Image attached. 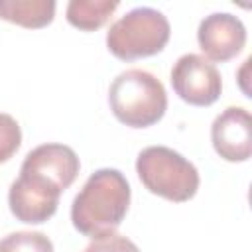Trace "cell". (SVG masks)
Segmentation results:
<instances>
[{
	"mask_svg": "<svg viewBox=\"0 0 252 252\" xmlns=\"http://www.w3.org/2000/svg\"><path fill=\"white\" fill-rule=\"evenodd\" d=\"M197 41L205 59L224 63L236 57L246 45V28L242 20L228 12H215L201 20Z\"/></svg>",
	"mask_w": 252,
	"mask_h": 252,
	"instance_id": "7",
	"label": "cell"
},
{
	"mask_svg": "<svg viewBox=\"0 0 252 252\" xmlns=\"http://www.w3.org/2000/svg\"><path fill=\"white\" fill-rule=\"evenodd\" d=\"M81 161L65 144H41L28 152L18 179L8 189L12 215L26 224L47 222L59 205V197L73 185Z\"/></svg>",
	"mask_w": 252,
	"mask_h": 252,
	"instance_id": "1",
	"label": "cell"
},
{
	"mask_svg": "<svg viewBox=\"0 0 252 252\" xmlns=\"http://www.w3.org/2000/svg\"><path fill=\"white\" fill-rule=\"evenodd\" d=\"M55 6L53 0H0V20L28 30H39L53 22Z\"/></svg>",
	"mask_w": 252,
	"mask_h": 252,
	"instance_id": "9",
	"label": "cell"
},
{
	"mask_svg": "<svg viewBox=\"0 0 252 252\" xmlns=\"http://www.w3.org/2000/svg\"><path fill=\"white\" fill-rule=\"evenodd\" d=\"M215 152L226 161H246L252 154V120L242 106L224 108L211 126Z\"/></svg>",
	"mask_w": 252,
	"mask_h": 252,
	"instance_id": "8",
	"label": "cell"
},
{
	"mask_svg": "<svg viewBox=\"0 0 252 252\" xmlns=\"http://www.w3.org/2000/svg\"><path fill=\"white\" fill-rule=\"evenodd\" d=\"M22 144V128L14 116L0 112V163L8 161Z\"/></svg>",
	"mask_w": 252,
	"mask_h": 252,
	"instance_id": "12",
	"label": "cell"
},
{
	"mask_svg": "<svg viewBox=\"0 0 252 252\" xmlns=\"http://www.w3.org/2000/svg\"><path fill=\"white\" fill-rule=\"evenodd\" d=\"M169 81L175 94L193 106H211L222 91L219 69L199 53L181 55L171 67Z\"/></svg>",
	"mask_w": 252,
	"mask_h": 252,
	"instance_id": "6",
	"label": "cell"
},
{
	"mask_svg": "<svg viewBox=\"0 0 252 252\" xmlns=\"http://www.w3.org/2000/svg\"><path fill=\"white\" fill-rule=\"evenodd\" d=\"M136 173L144 187L171 203H185L199 189L197 167L167 146H148L136 158Z\"/></svg>",
	"mask_w": 252,
	"mask_h": 252,
	"instance_id": "4",
	"label": "cell"
},
{
	"mask_svg": "<svg viewBox=\"0 0 252 252\" xmlns=\"http://www.w3.org/2000/svg\"><path fill=\"white\" fill-rule=\"evenodd\" d=\"M83 252H140V248L122 234H108L104 238L93 240Z\"/></svg>",
	"mask_w": 252,
	"mask_h": 252,
	"instance_id": "13",
	"label": "cell"
},
{
	"mask_svg": "<svg viewBox=\"0 0 252 252\" xmlns=\"http://www.w3.org/2000/svg\"><path fill=\"white\" fill-rule=\"evenodd\" d=\"M118 8L116 0H71L67 4V22L81 32L102 28Z\"/></svg>",
	"mask_w": 252,
	"mask_h": 252,
	"instance_id": "10",
	"label": "cell"
},
{
	"mask_svg": "<svg viewBox=\"0 0 252 252\" xmlns=\"http://www.w3.org/2000/svg\"><path fill=\"white\" fill-rule=\"evenodd\" d=\"M108 104L118 122L130 128H148L163 118L167 94L161 81L152 73L126 69L110 83Z\"/></svg>",
	"mask_w": 252,
	"mask_h": 252,
	"instance_id": "3",
	"label": "cell"
},
{
	"mask_svg": "<svg viewBox=\"0 0 252 252\" xmlns=\"http://www.w3.org/2000/svg\"><path fill=\"white\" fill-rule=\"evenodd\" d=\"M171 26L163 12L138 6L116 20L106 32V47L120 61L158 55L169 41Z\"/></svg>",
	"mask_w": 252,
	"mask_h": 252,
	"instance_id": "5",
	"label": "cell"
},
{
	"mask_svg": "<svg viewBox=\"0 0 252 252\" xmlns=\"http://www.w3.org/2000/svg\"><path fill=\"white\" fill-rule=\"evenodd\" d=\"M130 199V183L122 171L114 167L96 169L73 199L71 222L93 240L114 234L128 213Z\"/></svg>",
	"mask_w": 252,
	"mask_h": 252,
	"instance_id": "2",
	"label": "cell"
},
{
	"mask_svg": "<svg viewBox=\"0 0 252 252\" xmlns=\"http://www.w3.org/2000/svg\"><path fill=\"white\" fill-rule=\"evenodd\" d=\"M0 252H53V242L43 232L18 230L0 240Z\"/></svg>",
	"mask_w": 252,
	"mask_h": 252,
	"instance_id": "11",
	"label": "cell"
}]
</instances>
